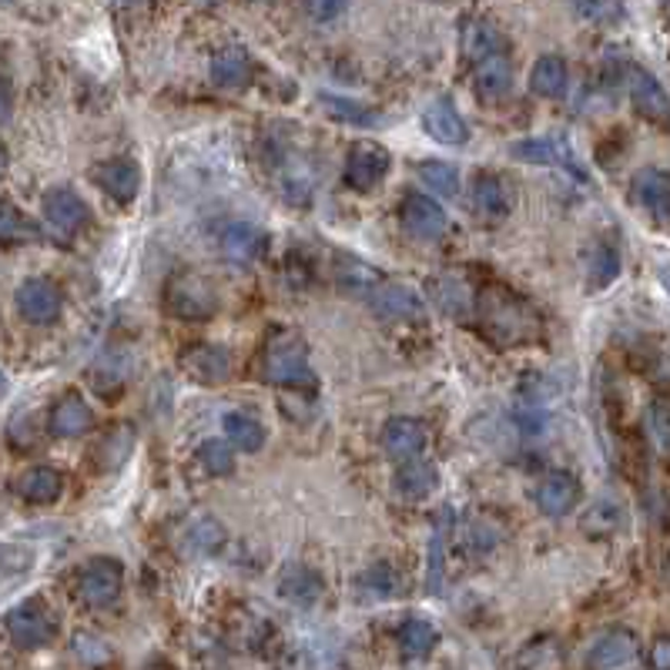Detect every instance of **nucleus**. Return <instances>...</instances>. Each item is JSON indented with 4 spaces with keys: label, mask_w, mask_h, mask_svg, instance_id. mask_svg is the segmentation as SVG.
Instances as JSON below:
<instances>
[{
    "label": "nucleus",
    "mask_w": 670,
    "mask_h": 670,
    "mask_svg": "<svg viewBox=\"0 0 670 670\" xmlns=\"http://www.w3.org/2000/svg\"><path fill=\"white\" fill-rule=\"evenodd\" d=\"M623 523V506L610 496L597 500L594 506L586 509V517H583V530L590 536H610L617 527Z\"/></svg>",
    "instance_id": "36"
},
{
    "label": "nucleus",
    "mask_w": 670,
    "mask_h": 670,
    "mask_svg": "<svg viewBox=\"0 0 670 670\" xmlns=\"http://www.w3.org/2000/svg\"><path fill=\"white\" fill-rule=\"evenodd\" d=\"M419 178L432 188V194H443V199H456L459 194V172L450 162H422Z\"/></svg>",
    "instance_id": "39"
},
{
    "label": "nucleus",
    "mask_w": 670,
    "mask_h": 670,
    "mask_svg": "<svg viewBox=\"0 0 670 670\" xmlns=\"http://www.w3.org/2000/svg\"><path fill=\"white\" fill-rule=\"evenodd\" d=\"M620 265H623V258H620V245L610 242V239L597 242L594 252H590V258H586L590 289H607V286L617 279V275H620Z\"/></svg>",
    "instance_id": "30"
},
{
    "label": "nucleus",
    "mask_w": 670,
    "mask_h": 670,
    "mask_svg": "<svg viewBox=\"0 0 670 670\" xmlns=\"http://www.w3.org/2000/svg\"><path fill=\"white\" fill-rule=\"evenodd\" d=\"M74 654H77V660L94 663V667L111 660V647L101 637H94V634H77L74 637Z\"/></svg>",
    "instance_id": "44"
},
{
    "label": "nucleus",
    "mask_w": 670,
    "mask_h": 670,
    "mask_svg": "<svg viewBox=\"0 0 670 670\" xmlns=\"http://www.w3.org/2000/svg\"><path fill=\"white\" fill-rule=\"evenodd\" d=\"M252 77V58L245 48H225L212 58V81L218 88H242Z\"/></svg>",
    "instance_id": "28"
},
{
    "label": "nucleus",
    "mask_w": 670,
    "mask_h": 670,
    "mask_svg": "<svg viewBox=\"0 0 670 670\" xmlns=\"http://www.w3.org/2000/svg\"><path fill=\"white\" fill-rule=\"evenodd\" d=\"M403 590L400 573L392 570L389 564H372L363 577H359V594L366 601H392Z\"/></svg>",
    "instance_id": "34"
},
{
    "label": "nucleus",
    "mask_w": 670,
    "mask_h": 670,
    "mask_svg": "<svg viewBox=\"0 0 670 670\" xmlns=\"http://www.w3.org/2000/svg\"><path fill=\"white\" fill-rule=\"evenodd\" d=\"M181 543H185V554L208 557V554H218V549L225 546V530L212 517H199L194 523H188Z\"/></svg>",
    "instance_id": "32"
},
{
    "label": "nucleus",
    "mask_w": 670,
    "mask_h": 670,
    "mask_svg": "<svg viewBox=\"0 0 670 670\" xmlns=\"http://www.w3.org/2000/svg\"><path fill=\"white\" fill-rule=\"evenodd\" d=\"M0 382H4V376H0Z\"/></svg>",
    "instance_id": "52"
},
{
    "label": "nucleus",
    "mask_w": 670,
    "mask_h": 670,
    "mask_svg": "<svg viewBox=\"0 0 670 670\" xmlns=\"http://www.w3.org/2000/svg\"><path fill=\"white\" fill-rule=\"evenodd\" d=\"M94 426V409L85 403V396L77 392H64V396L54 403L51 409V432L61 440H74V437H85V432Z\"/></svg>",
    "instance_id": "18"
},
{
    "label": "nucleus",
    "mask_w": 670,
    "mask_h": 670,
    "mask_svg": "<svg viewBox=\"0 0 670 670\" xmlns=\"http://www.w3.org/2000/svg\"><path fill=\"white\" fill-rule=\"evenodd\" d=\"M199 463L205 466V472H212V477H225V472H231V466H235V456H231V446H228V443L208 440V443H202V450H199Z\"/></svg>",
    "instance_id": "42"
},
{
    "label": "nucleus",
    "mask_w": 670,
    "mask_h": 670,
    "mask_svg": "<svg viewBox=\"0 0 670 670\" xmlns=\"http://www.w3.org/2000/svg\"><path fill=\"white\" fill-rule=\"evenodd\" d=\"M573 11L590 24H614L620 17V0H573Z\"/></svg>",
    "instance_id": "43"
},
{
    "label": "nucleus",
    "mask_w": 670,
    "mask_h": 670,
    "mask_svg": "<svg viewBox=\"0 0 670 670\" xmlns=\"http://www.w3.org/2000/svg\"><path fill=\"white\" fill-rule=\"evenodd\" d=\"M437 483H440V472L429 459H409L396 469V477H392V486H396L403 500H422L437 490Z\"/></svg>",
    "instance_id": "25"
},
{
    "label": "nucleus",
    "mask_w": 670,
    "mask_h": 670,
    "mask_svg": "<svg viewBox=\"0 0 670 670\" xmlns=\"http://www.w3.org/2000/svg\"><path fill=\"white\" fill-rule=\"evenodd\" d=\"M323 104L332 117H339V122L345 125H359V128H372L379 122V114L359 101H349V98H336V94H323Z\"/></svg>",
    "instance_id": "38"
},
{
    "label": "nucleus",
    "mask_w": 670,
    "mask_h": 670,
    "mask_svg": "<svg viewBox=\"0 0 670 670\" xmlns=\"http://www.w3.org/2000/svg\"><path fill=\"white\" fill-rule=\"evenodd\" d=\"M98 185H101V191L108 194V199H114V202H131L135 194H138V188H141V168L131 162V157H111V162H104V165H98Z\"/></svg>",
    "instance_id": "19"
},
{
    "label": "nucleus",
    "mask_w": 670,
    "mask_h": 670,
    "mask_svg": "<svg viewBox=\"0 0 670 670\" xmlns=\"http://www.w3.org/2000/svg\"><path fill=\"white\" fill-rule=\"evenodd\" d=\"M514 157L517 162H527V165H564L570 175L577 178H586L580 157L573 154V148L557 138V135H543V138H523L514 144Z\"/></svg>",
    "instance_id": "10"
},
{
    "label": "nucleus",
    "mask_w": 670,
    "mask_h": 670,
    "mask_svg": "<svg viewBox=\"0 0 670 670\" xmlns=\"http://www.w3.org/2000/svg\"><path fill=\"white\" fill-rule=\"evenodd\" d=\"M443 554H446V520H443L440 533L429 540V590L443 586Z\"/></svg>",
    "instance_id": "45"
},
{
    "label": "nucleus",
    "mask_w": 670,
    "mask_h": 670,
    "mask_svg": "<svg viewBox=\"0 0 670 670\" xmlns=\"http://www.w3.org/2000/svg\"><path fill=\"white\" fill-rule=\"evenodd\" d=\"M440 644V630L432 627L429 620H406L403 623V630H400V647H403V654L409 657V660H419V657H426L432 647Z\"/></svg>",
    "instance_id": "35"
},
{
    "label": "nucleus",
    "mask_w": 670,
    "mask_h": 670,
    "mask_svg": "<svg viewBox=\"0 0 670 670\" xmlns=\"http://www.w3.org/2000/svg\"><path fill=\"white\" fill-rule=\"evenodd\" d=\"M61 493H64V477L51 466H30L17 480V496L34 503V506H48V503L61 500Z\"/></svg>",
    "instance_id": "24"
},
{
    "label": "nucleus",
    "mask_w": 670,
    "mask_h": 670,
    "mask_svg": "<svg viewBox=\"0 0 670 670\" xmlns=\"http://www.w3.org/2000/svg\"><path fill=\"white\" fill-rule=\"evenodd\" d=\"M647 667L650 670H670V641L657 637L647 650Z\"/></svg>",
    "instance_id": "48"
},
{
    "label": "nucleus",
    "mask_w": 670,
    "mask_h": 670,
    "mask_svg": "<svg viewBox=\"0 0 670 670\" xmlns=\"http://www.w3.org/2000/svg\"><path fill=\"white\" fill-rule=\"evenodd\" d=\"M567 85H570V71H567V61L557 54L540 58L530 71V91L540 98H564Z\"/></svg>",
    "instance_id": "27"
},
{
    "label": "nucleus",
    "mask_w": 670,
    "mask_h": 670,
    "mask_svg": "<svg viewBox=\"0 0 670 670\" xmlns=\"http://www.w3.org/2000/svg\"><path fill=\"white\" fill-rule=\"evenodd\" d=\"M437 302L450 315H466L472 308V289L466 279H459V275H443L437 282Z\"/></svg>",
    "instance_id": "37"
},
{
    "label": "nucleus",
    "mask_w": 670,
    "mask_h": 670,
    "mask_svg": "<svg viewBox=\"0 0 670 670\" xmlns=\"http://www.w3.org/2000/svg\"><path fill=\"white\" fill-rule=\"evenodd\" d=\"M472 208H477L483 222H503L514 212V191H509V185L500 175L483 172L472 181Z\"/></svg>",
    "instance_id": "15"
},
{
    "label": "nucleus",
    "mask_w": 670,
    "mask_h": 670,
    "mask_svg": "<svg viewBox=\"0 0 670 670\" xmlns=\"http://www.w3.org/2000/svg\"><path fill=\"white\" fill-rule=\"evenodd\" d=\"M165 305L172 315H178V319L199 323V319H208L218 308V299L199 275H175L165 289Z\"/></svg>",
    "instance_id": "4"
},
{
    "label": "nucleus",
    "mask_w": 670,
    "mask_h": 670,
    "mask_svg": "<svg viewBox=\"0 0 670 670\" xmlns=\"http://www.w3.org/2000/svg\"><path fill=\"white\" fill-rule=\"evenodd\" d=\"M222 242V255L239 262V265H249L262 255L265 249V231L252 222H228L218 235Z\"/></svg>",
    "instance_id": "20"
},
{
    "label": "nucleus",
    "mask_w": 670,
    "mask_h": 670,
    "mask_svg": "<svg viewBox=\"0 0 670 670\" xmlns=\"http://www.w3.org/2000/svg\"><path fill=\"white\" fill-rule=\"evenodd\" d=\"M422 125L426 131L437 138L440 144H466L469 141V125H466V117L459 114V108L450 101V98H437L426 114H422Z\"/></svg>",
    "instance_id": "16"
},
{
    "label": "nucleus",
    "mask_w": 670,
    "mask_h": 670,
    "mask_svg": "<svg viewBox=\"0 0 670 670\" xmlns=\"http://www.w3.org/2000/svg\"><path fill=\"white\" fill-rule=\"evenodd\" d=\"M14 302H17L21 319L30 323V326H51V323H58V315H61V292L48 279L21 282Z\"/></svg>",
    "instance_id": "9"
},
{
    "label": "nucleus",
    "mask_w": 670,
    "mask_h": 670,
    "mask_svg": "<svg viewBox=\"0 0 670 670\" xmlns=\"http://www.w3.org/2000/svg\"><path fill=\"white\" fill-rule=\"evenodd\" d=\"M630 191H634L637 205L657 218V225H667V199H670V185H667V175L660 168H641L634 175V185H630Z\"/></svg>",
    "instance_id": "23"
},
{
    "label": "nucleus",
    "mask_w": 670,
    "mask_h": 670,
    "mask_svg": "<svg viewBox=\"0 0 670 670\" xmlns=\"http://www.w3.org/2000/svg\"><path fill=\"white\" fill-rule=\"evenodd\" d=\"M472 85H477V94L483 101H503L514 88V64H509L506 54H493L472 64Z\"/></svg>",
    "instance_id": "21"
},
{
    "label": "nucleus",
    "mask_w": 670,
    "mask_h": 670,
    "mask_svg": "<svg viewBox=\"0 0 670 670\" xmlns=\"http://www.w3.org/2000/svg\"><path fill=\"white\" fill-rule=\"evenodd\" d=\"M88 218H91V212L74 188H51L45 194V222L54 231V239H61V242L74 239V235L88 225Z\"/></svg>",
    "instance_id": "5"
},
{
    "label": "nucleus",
    "mask_w": 670,
    "mask_h": 670,
    "mask_svg": "<svg viewBox=\"0 0 670 670\" xmlns=\"http://www.w3.org/2000/svg\"><path fill=\"white\" fill-rule=\"evenodd\" d=\"M580 500V483L570 472H546L536 486V506L546 517H567Z\"/></svg>",
    "instance_id": "17"
},
{
    "label": "nucleus",
    "mask_w": 670,
    "mask_h": 670,
    "mask_svg": "<svg viewBox=\"0 0 670 670\" xmlns=\"http://www.w3.org/2000/svg\"><path fill=\"white\" fill-rule=\"evenodd\" d=\"M630 101H634V108L644 117H650V122H663L667 117V94H663L660 81L641 67L630 71Z\"/></svg>",
    "instance_id": "26"
},
{
    "label": "nucleus",
    "mask_w": 670,
    "mask_h": 670,
    "mask_svg": "<svg viewBox=\"0 0 670 670\" xmlns=\"http://www.w3.org/2000/svg\"><path fill=\"white\" fill-rule=\"evenodd\" d=\"M389 175V151L382 144L363 141L345 157V185L352 191H372Z\"/></svg>",
    "instance_id": "11"
},
{
    "label": "nucleus",
    "mask_w": 670,
    "mask_h": 670,
    "mask_svg": "<svg viewBox=\"0 0 670 670\" xmlns=\"http://www.w3.org/2000/svg\"><path fill=\"white\" fill-rule=\"evenodd\" d=\"M490 530H493V523H490V520H477V523H472V533H469V540L477 543L480 549H493L496 536H493Z\"/></svg>",
    "instance_id": "49"
},
{
    "label": "nucleus",
    "mask_w": 670,
    "mask_h": 670,
    "mask_svg": "<svg viewBox=\"0 0 670 670\" xmlns=\"http://www.w3.org/2000/svg\"><path fill=\"white\" fill-rule=\"evenodd\" d=\"M265 376L275 385H312V359L308 345L295 332H275L265 349Z\"/></svg>",
    "instance_id": "1"
},
{
    "label": "nucleus",
    "mask_w": 670,
    "mask_h": 670,
    "mask_svg": "<svg viewBox=\"0 0 670 670\" xmlns=\"http://www.w3.org/2000/svg\"><path fill=\"white\" fill-rule=\"evenodd\" d=\"M463 54L477 64L483 58H493V54H506V41L503 34L490 24V21H472L466 30H463Z\"/></svg>",
    "instance_id": "29"
},
{
    "label": "nucleus",
    "mask_w": 670,
    "mask_h": 670,
    "mask_svg": "<svg viewBox=\"0 0 670 670\" xmlns=\"http://www.w3.org/2000/svg\"><path fill=\"white\" fill-rule=\"evenodd\" d=\"M403 215V225L413 239H422V242H437L446 235L450 228V218L443 212V205L437 199H429V194H419V191H409L406 202L400 208Z\"/></svg>",
    "instance_id": "8"
},
{
    "label": "nucleus",
    "mask_w": 670,
    "mask_h": 670,
    "mask_svg": "<svg viewBox=\"0 0 670 670\" xmlns=\"http://www.w3.org/2000/svg\"><path fill=\"white\" fill-rule=\"evenodd\" d=\"M125 372H128V366H125L122 352H104V356L91 369V379H94V385L101 392H111V389H117V385L125 382Z\"/></svg>",
    "instance_id": "40"
},
{
    "label": "nucleus",
    "mask_w": 670,
    "mask_h": 670,
    "mask_svg": "<svg viewBox=\"0 0 670 670\" xmlns=\"http://www.w3.org/2000/svg\"><path fill=\"white\" fill-rule=\"evenodd\" d=\"M125 590V570L111 557H98L85 567L81 583H77V594L88 607H111Z\"/></svg>",
    "instance_id": "7"
},
{
    "label": "nucleus",
    "mask_w": 670,
    "mask_h": 670,
    "mask_svg": "<svg viewBox=\"0 0 670 670\" xmlns=\"http://www.w3.org/2000/svg\"><path fill=\"white\" fill-rule=\"evenodd\" d=\"M426 443H429V429H426V422H419L413 416H396L382 426V450L400 466L409 459H419Z\"/></svg>",
    "instance_id": "12"
},
{
    "label": "nucleus",
    "mask_w": 670,
    "mask_h": 670,
    "mask_svg": "<svg viewBox=\"0 0 670 670\" xmlns=\"http://www.w3.org/2000/svg\"><path fill=\"white\" fill-rule=\"evenodd\" d=\"M369 305L382 315V319H400V323H413L422 319V299L400 282H376L369 289Z\"/></svg>",
    "instance_id": "14"
},
{
    "label": "nucleus",
    "mask_w": 670,
    "mask_h": 670,
    "mask_svg": "<svg viewBox=\"0 0 670 670\" xmlns=\"http://www.w3.org/2000/svg\"><path fill=\"white\" fill-rule=\"evenodd\" d=\"M14 111V91H11V81L8 77H0V125L8 122Z\"/></svg>",
    "instance_id": "50"
},
{
    "label": "nucleus",
    "mask_w": 670,
    "mask_h": 670,
    "mask_svg": "<svg viewBox=\"0 0 670 670\" xmlns=\"http://www.w3.org/2000/svg\"><path fill=\"white\" fill-rule=\"evenodd\" d=\"M8 634L21 650H37L54 641L58 620L41 601H24L8 614Z\"/></svg>",
    "instance_id": "2"
},
{
    "label": "nucleus",
    "mask_w": 670,
    "mask_h": 670,
    "mask_svg": "<svg viewBox=\"0 0 670 670\" xmlns=\"http://www.w3.org/2000/svg\"><path fill=\"white\" fill-rule=\"evenodd\" d=\"M590 670H641V641L627 627L607 630L586 657Z\"/></svg>",
    "instance_id": "6"
},
{
    "label": "nucleus",
    "mask_w": 670,
    "mask_h": 670,
    "mask_svg": "<svg viewBox=\"0 0 670 670\" xmlns=\"http://www.w3.org/2000/svg\"><path fill=\"white\" fill-rule=\"evenodd\" d=\"M181 366L185 372L194 379V382H202V385H222L228 382L231 376V359H228V352L212 345V342H194L185 349V356H181Z\"/></svg>",
    "instance_id": "13"
},
{
    "label": "nucleus",
    "mask_w": 670,
    "mask_h": 670,
    "mask_svg": "<svg viewBox=\"0 0 670 670\" xmlns=\"http://www.w3.org/2000/svg\"><path fill=\"white\" fill-rule=\"evenodd\" d=\"M222 426H225L228 443H235L242 453H258L265 446V426L249 413H228Z\"/></svg>",
    "instance_id": "31"
},
{
    "label": "nucleus",
    "mask_w": 670,
    "mask_h": 670,
    "mask_svg": "<svg viewBox=\"0 0 670 670\" xmlns=\"http://www.w3.org/2000/svg\"><path fill=\"white\" fill-rule=\"evenodd\" d=\"M323 577L315 573L312 567H302V564H289L279 577V597L295 604V607H312V604H319L323 597Z\"/></svg>",
    "instance_id": "22"
},
{
    "label": "nucleus",
    "mask_w": 670,
    "mask_h": 670,
    "mask_svg": "<svg viewBox=\"0 0 670 670\" xmlns=\"http://www.w3.org/2000/svg\"><path fill=\"white\" fill-rule=\"evenodd\" d=\"M345 8H349V0H305V11L312 14V21H319V24L336 21Z\"/></svg>",
    "instance_id": "47"
},
{
    "label": "nucleus",
    "mask_w": 670,
    "mask_h": 670,
    "mask_svg": "<svg viewBox=\"0 0 670 670\" xmlns=\"http://www.w3.org/2000/svg\"><path fill=\"white\" fill-rule=\"evenodd\" d=\"M41 239V228H37L17 205L0 199V245H21Z\"/></svg>",
    "instance_id": "33"
},
{
    "label": "nucleus",
    "mask_w": 670,
    "mask_h": 670,
    "mask_svg": "<svg viewBox=\"0 0 670 670\" xmlns=\"http://www.w3.org/2000/svg\"><path fill=\"white\" fill-rule=\"evenodd\" d=\"M131 453V429L128 426H117L114 432H108L101 453H98V469H111L117 463H125V456Z\"/></svg>",
    "instance_id": "41"
},
{
    "label": "nucleus",
    "mask_w": 670,
    "mask_h": 670,
    "mask_svg": "<svg viewBox=\"0 0 670 670\" xmlns=\"http://www.w3.org/2000/svg\"><path fill=\"white\" fill-rule=\"evenodd\" d=\"M4 168H8V148L0 144V175H4Z\"/></svg>",
    "instance_id": "51"
},
{
    "label": "nucleus",
    "mask_w": 670,
    "mask_h": 670,
    "mask_svg": "<svg viewBox=\"0 0 670 670\" xmlns=\"http://www.w3.org/2000/svg\"><path fill=\"white\" fill-rule=\"evenodd\" d=\"M483 326L493 336H500L503 342H523V339H530V329L536 323H533V312L527 308V302L500 292V295L483 299Z\"/></svg>",
    "instance_id": "3"
},
{
    "label": "nucleus",
    "mask_w": 670,
    "mask_h": 670,
    "mask_svg": "<svg viewBox=\"0 0 670 670\" xmlns=\"http://www.w3.org/2000/svg\"><path fill=\"white\" fill-rule=\"evenodd\" d=\"M647 429H650L657 450L667 453V446H670V422H667V403H663V400H657V403L647 409Z\"/></svg>",
    "instance_id": "46"
}]
</instances>
